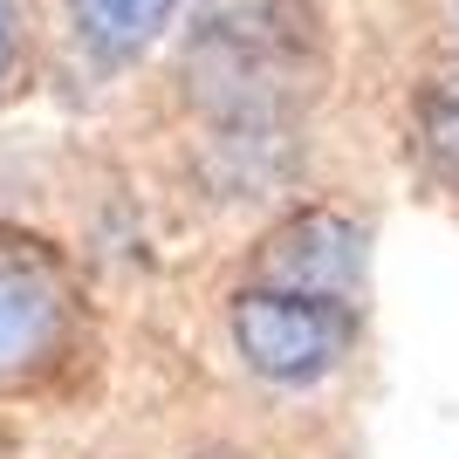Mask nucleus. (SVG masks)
<instances>
[{"mask_svg": "<svg viewBox=\"0 0 459 459\" xmlns=\"http://www.w3.org/2000/svg\"><path fill=\"white\" fill-rule=\"evenodd\" d=\"M370 240L350 212H295L261 240L254 274L233 295V350L254 377L308 391L343 364L357 316H364Z\"/></svg>", "mask_w": 459, "mask_h": 459, "instance_id": "obj_1", "label": "nucleus"}, {"mask_svg": "<svg viewBox=\"0 0 459 459\" xmlns=\"http://www.w3.org/2000/svg\"><path fill=\"white\" fill-rule=\"evenodd\" d=\"M192 96L233 186H268L295 152V110L316 82V35L288 0H227L192 35Z\"/></svg>", "mask_w": 459, "mask_h": 459, "instance_id": "obj_2", "label": "nucleus"}, {"mask_svg": "<svg viewBox=\"0 0 459 459\" xmlns=\"http://www.w3.org/2000/svg\"><path fill=\"white\" fill-rule=\"evenodd\" d=\"M76 288L41 240L0 233V377H28L69 343Z\"/></svg>", "mask_w": 459, "mask_h": 459, "instance_id": "obj_3", "label": "nucleus"}, {"mask_svg": "<svg viewBox=\"0 0 459 459\" xmlns=\"http://www.w3.org/2000/svg\"><path fill=\"white\" fill-rule=\"evenodd\" d=\"M178 7L186 0H69V28L96 69H124L172 28Z\"/></svg>", "mask_w": 459, "mask_h": 459, "instance_id": "obj_4", "label": "nucleus"}, {"mask_svg": "<svg viewBox=\"0 0 459 459\" xmlns=\"http://www.w3.org/2000/svg\"><path fill=\"white\" fill-rule=\"evenodd\" d=\"M419 137L446 186H459V76H439L419 96Z\"/></svg>", "mask_w": 459, "mask_h": 459, "instance_id": "obj_5", "label": "nucleus"}, {"mask_svg": "<svg viewBox=\"0 0 459 459\" xmlns=\"http://www.w3.org/2000/svg\"><path fill=\"white\" fill-rule=\"evenodd\" d=\"M21 62H28V35H21V7L0 0V96L21 82Z\"/></svg>", "mask_w": 459, "mask_h": 459, "instance_id": "obj_6", "label": "nucleus"}]
</instances>
